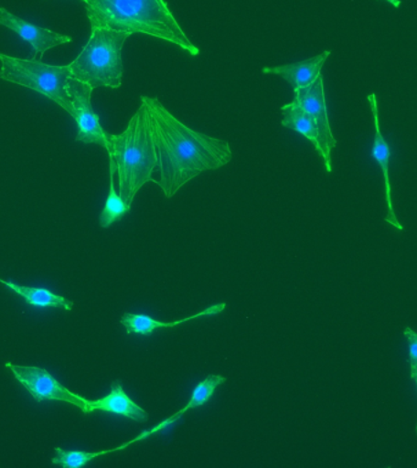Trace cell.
Listing matches in <instances>:
<instances>
[{"mask_svg": "<svg viewBox=\"0 0 417 468\" xmlns=\"http://www.w3.org/2000/svg\"><path fill=\"white\" fill-rule=\"evenodd\" d=\"M159 161L157 186L171 199L187 182L207 171L226 166L233 154L229 142L187 127L157 99L143 97Z\"/></svg>", "mask_w": 417, "mask_h": 468, "instance_id": "cell-1", "label": "cell"}, {"mask_svg": "<svg viewBox=\"0 0 417 468\" xmlns=\"http://www.w3.org/2000/svg\"><path fill=\"white\" fill-rule=\"evenodd\" d=\"M86 13L91 28L142 33L166 40L188 51L193 57L199 49L185 35L165 0H86Z\"/></svg>", "mask_w": 417, "mask_h": 468, "instance_id": "cell-2", "label": "cell"}, {"mask_svg": "<svg viewBox=\"0 0 417 468\" xmlns=\"http://www.w3.org/2000/svg\"><path fill=\"white\" fill-rule=\"evenodd\" d=\"M110 171L119 175L120 196L128 205L145 183L155 182L152 176L159 167L155 143L144 104L131 117L121 134L108 133Z\"/></svg>", "mask_w": 417, "mask_h": 468, "instance_id": "cell-3", "label": "cell"}, {"mask_svg": "<svg viewBox=\"0 0 417 468\" xmlns=\"http://www.w3.org/2000/svg\"><path fill=\"white\" fill-rule=\"evenodd\" d=\"M131 33L91 28V35L79 57L69 65L73 79L91 88L121 87L123 79V48Z\"/></svg>", "mask_w": 417, "mask_h": 468, "instance_id": "cell-4", "label": "cell"}, {"mask_svg": "<svg viewBox=\"0 0 417 468\" xmlns=\"http://www.w3.org/2000/svg\"><path fill=\"white\" fill-rule=\"evenodd\" d=\"M0 79L28 88L57 102L68 112L69 97L66 83L71 76L68 66L44 64L36 58H18L0 54Z\"/></svg>", "mask_w": 417, "mask_h": 468, "instance_id": "cell-5", "label": "cell"}, {"mask_svg": "<svg viewBox=\"0 0 417 468\" xmlns=\"http://www.w3.org/2000/svg\"><path fill=\"white\" fill-rule=\"evenodd\" d=\"M91 91L93 88L90 84L70 77L66 83V93L69 97L68 113L76 121L79 127L76 141L97 144L108 149V133L99 122V117L91 108Z\"/></svg>", "mask_w": 417, "mask_h": 468, "instance_id": "cell-6", "label": "cell"}, {"mask_svg": "<svg viewBox=\"0 0 417 468\" xmlns=\"http://www.w3.org/2000/svg\"><path fill=\"white\" fill-rule=\"evenodd\" d=\"M6 367L13 372L15 378L26 388V390L32 395L36 401H64L77 406L82 410V412L86 411L90 400L79 394L72 393L57 378H54L47 369L13 364H6Z\"/></svg>", "mask_w": 417, "mask_h": 468, "instance_id": "cell-7", "label": "cell"}, {"mask_svg": "<svg viewBox=\"0 0 417 468\" xmlns=\"http://www.w3.org/2000/svg\"><path fill=\"white\" fill-rule=\"evenodd\" d=\"M294 98L304 106V109L314 117L318 131V155L324 160L326 171H332V150L337 144L329 123L327 105L324 87V77L318 76L313 84L302 90H294Z\"/></svg>", "mask_w": 417, "mask_h": 468, "instance_id": "cell-8", "label": "cell"}, {"mask_svg": "<svg viewBox=\"0 0 417 468\" xmlns=\"http://www.w3.org/2000/svg\"><path fill=\"white\" fill-rule=\"evenodd\" d=\"M0 25L17 33L22 39L32 46L33 58L37 55H42L51 48L61 46V44L71 42V37L60 35V33L50 31V29L39 27L29 22L22 20L16 15L10 13L4 7H0Z\"/></svg>", "mask_w": 417, "mask_h": 468, "instance_id": "cell-9", "label": "cell"}, {"mask_svg": "<svg viewBox=\"0 0 417 468\" xmlns=\"http://www.w3.org/2000/svg\"><path fill=\"white\" fill-rule=\"evenodd\" d=\"M369 110H371L373 122H375V141H373L371 155L377 161L380 170H382L384 178V186H386V200H387V218L386 222L394 226L395 229H402L401 222L398 221L397 215L393 210V204H391V186L390 179V149L380 132V113L379 104H377V97L375 93L368 95Z\"/></svg>", "mask_w": 417, "mask_h": 468, "instance_id": "cell-10", "label": "cell"}, {"mask_svg": "<svg viewBox=\"0 0 417 468\" xmlns=\"http://www.w3.org/2000/svg\"><path fill=\"white\" fill-rule=\"evenodd\" d=\"M331 51L325 50L317 57L307 58V60L294 62V64H285L273 66V68H263L262 72L265 75L280 76L291 84L293 90H302L313 84L322 75L326 60H327Z\"/></svg>", "mask_w": 417, "mask_h": 468, "instance_id": "cell-11", "label": "cell"}, {"mask_svg": "<svg viewBox=\"0 0 417 468\" xmlns=\"http://www.w3.org/2000/svg\"><path fill=\"white\" fill-rule=\"evenodd\" d=\"M94 411L115 413L142 423H145L149 419L148 413L128 397L120 383L113 384L112 391L106 397L90 400L83 413L87 415Z\"/></svg>", "mask_w": 417, "mask_h": 468, "instance_id": "cell-12", "label": "cell"}, {"mask_svg": "<svg viewBox=\"0 0 417 468\" xmlns=\"http://www.w3.org/2000/svg\"><path fill=\"white\" fill-rule=\"evenodd\" d=\"M225 309L226 303H215V305L208 307V309L200 311V313H197L193 314V316L174 322H160L155 320V318L148 316V314L126 313L123 314V318H121V324L126 327L127 335L134 333V335L146 336L152 335L156 329L174 328L176 325L196 320L198 317L214 316V314H222Z\"/></svg>", "mask_w": 417, "mask_h": 468, "instance_id": "cell-13", "label": "cell"}, {"mask_svg": "<svg viewBox=\"0 0 417 468\" xmlns=\"http://www.w3.org/2000/svg\"><path fill=\"white\" fill-rule=\"evenodd\" d=\"M281 112L283 115L282 126L302 134L313 144L317 153L320 152L316 122L304 106L294 98L289 104L282 106Z\"/></svg>", "mask_w": 417, "mask_h": 468, "instance_id": "cell-14", "label": "cell"}, {"mask_svg": "<svg viewBox=\"0 0 417 468\" xmlns=\"http://www.w3.org/2000/svg\"><path fill=\"white\" fill-rule=\"evenodd\" d=\"M0 283L13 289V291L20 295L21 298H24L25 302L29 303V305L40 307V309L57 307V309H64L66 311L72 310L73 302H71V300L66 299L61 295L54 294L49 289L26 287V285H18L14 283V282L3 280V278H0Z\"/></svg>", "mask_w": 417, "mask_h": 468, "instance_id": "cell-15", "label": "cell"}, {"mask_svg": "<svg viewBox=\"0 0 417 468\" xmlns=\"http://www.w3.org/2000/svg\"><path fill=\"white\" fill-rule=\"evenodd\" d=\"M155 434V431H144L141 435H138L137 438L134 439L130 442H126V444L119 446V448L104 450V452H80V450H64L61 448H55V452H57V456L51 460V463L54 464H58V466H61L64 468H80L86 466L88 463H91V460L95 459V457L106 455V453L119 452V450H123L128 448V446L134 444L135 441H143L149 435Z\"/></svg>", "mask_w": 417, "mask_h": 468, "instance_id": "cell-16", "label": "cell"}, {"mask_svg": "<svg viewBox=\"0 0 417 468\" xmlns=\"http://www.w3.org/2000/svg\"><path fill=\"white\" fill-rule=\"evenodd\" d=\"M225 382L226 378L222 376L210 375L207 377L203 382H200L196 388H194L192 397H190L188 404H187L181 411L176 412L174 416L168 417L166 420H164V422L161 423V426H163L165 430V428L171 426V424H174L176 420H179V417H181L183 413L188 411V410L197 409L199 408V406L207 404V402L214 397L216 388L221 386V384Z\"/></svg>", "mask_w": 417, "mask_h": 468, "instance_id": "cell-17", "label": "cell"}, {"mask_svg": "<svg viewBox=\"0 0 417 468\" xmlns=\"http://www.w3.org/2000/svg\"><path fill=\"white\" fill-rule=\"evenodd\" d=\"M113 175H115V172L110 171L109 196L108 199H106L104 210L99 216V225L102 229H109L112 223H115L117 219L123 218L131 210V205H128L123 199V197L116 193L115 186H113Z\"/></svg>", "mask_w": 417, "mask_h": 468, "instance_id": "cell-18", "label": "cell"}, {"mask_svg": "<svg viewBox=\"0 0 417 468\" xmlns=\"http://www.w3.org/2000/svg\"><path fill=\"white\" fill-rule=\"evenodd\" d=\"M404 335L409 343L410 376L415 379L417 376V333L412 328H405Z\"/></svg>", "mask_w": 417, "mask_h": 468, "instance_id": "cell-19", "label": "cell"}, {"mask_svg": "<svg viewBox=\"0 0 417 468\" xmlns=\"http://www.w3.org/2000/svg\"><path fill=\"white\" fill-rule=\"evenodd\" d=\"M383 2H387L391 4L394 7H399L401 5V0H383Z\"/></svg>", "mask_w": 417, "mask_h": 468, "instance_id": "cell-20", "label": "cell"}, {"mask_svg": "<svg viewBox=\"0 0 417 468\" xmlns=\"http://www.w3.org/2000/svg\"><path fill=\"white\" fill-rule=\"evenodd\" d=\"M413 382L417 384V376L415 377V379H413Z\"/></svg>", "mask_w": 417, "mask_h": 468, "instance_id": "cell-21", "label": "cell"}, {"mask_svg": "<svg viewBox=\"0 0 417 468\" xmlns=\"http://www.w3.org/2000/svg\"><path fill=\"white\" fill-rule=\"evenodd\" d=\"M82 2H86V0H82Z\"/></svg>", "mask_w": 417, "mask_h": 468, "instance_id": "cell-22", "label": "cell"}]
</instances>
